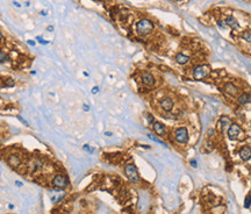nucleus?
I'll return each instance as SVG.
<instances>
[{
    "instance_id": "nucleus-1",
    "label": "nucleus",
    "mask_w": 251,
    "mask_h": 214,
    "mask_svg": "<svg viewBox=\"0 0 251 214\" xmlns=\"http://www.w3.org/2000/svg\"><path fill=\"white\" fill-rule=\"evenodd\" d=\"M153 27L155 26L153 21H150L149 19H141L136 22V33L140 36H145L153 32Z\"/></svg>"
},
{
    "instance_id": "nucleus-2",
    "label": "nucleus",
    "mask_w": 251,
    "mask_h": 214,
    "mask_svg": "<svg viewBox=\"0 0 251 214\" xmlns=\"http://www.w3.org/2000/svg\"><path fill=\"white\" fill-rule=\"evenodd\" d=\"M124 172H126V176L128 177V179L133 183H138L140 181V175H138V171H137V168H136L135 164L133 163H129L124 166Z\"/></svg>"
},
{
    "instance_id": "nucleus-3",
    "label": "nucleus",
    "mask_w": 251,
    "mask_h": 214,
    "mask_svg": "<svg viewBox=\"0 0 251 214\" xmlns=\"http://www.w3.org/2000/svg\"><path fill=\"white\" fill-rule=\"evenodd\" d=\"M227 135L229 137V140L231 141L238 140V139H241V136L243 135L242 128L237 124H231L230 127L228 128V130H227Z\"/></svg>"
},
{
    "instance_id": "nucleus-4",
    "label": "nucleus",
    "mask_w": 251,
    "mask_h": 214,
    "mask_svg": "<svg viewBox=\"0 0 251 214\" xmlns=\"http://www.w3.org/2000/svg\"><path fill=\"white\" fill-rule=\"evenodd\" d=\"M208 74H209V68L207 65H198L193 69V78L198 80L206 78Z\"/></svg>"
},
{
    "instance_id": "nucleus-5",
    "label": "nucleus",
    "mask_w": 251,
    "mask_h": 214,
    "mask_svg": "<svg viewBox=\"0 0 251 214\" xmlns=\"http://www.w3.org/2000/svg\"><path fill=\"white\" fill-rule=\"evenodd\" d=\"M174 139L178 143L185 144L188 141V130L186 127H180L178 128L177 130L174 132Z\"/></svg>"
},
{
    "instance_id": "nucleus-6",
    "label": "nucleus",
    "mask_w": 251,
    "mask_h": 214,
    "mask_svg": "<svg viewBox=\"0 0 251 214\" xmlns=\"http://www.w3.org/2000/svg\"><path fill=\"white\" fill-rule=\"evenodd\" d=\"M68 184H69V181L63 175H57L54 178V181H53V185L55 187H57V189H65L66 186H68Z\"/></svg>"
},
{
    "instance_id": "nucleus-7",
    "label": "nucleus",
    "mask_w": 251,
    "mask_h": 214,
    "mask_svg": "<svg viewBox=\"0 0 251 214\" xmlns=\"http://www.w3.org/2000/svg\"><path fill=\"white\" fill-rule=\"evenodd\" d=\"M142 82L145 86H153L155 85V77L150 72L144 71V72H142Z\"/></svg>"
},
{
    "instance_id": "nucleus-8",
    "label": "nucleus",
    "mask_w": 251,
    "mask_h": 214,
    "mask_svg": "<svg viewBox=\"0 0 251 214\" xmlns=\"http://www.w3.org/2000/svg\"><path fill=\"white\" fill-rule=\"evenodd\" d=\"M230 125H231L230 118H229V116H227V115H223V116H221V118H220V120H218V126L221 128V129H222V132H224V130H228V128L230 127Z\"/></svg>"
},
{
    "instance_id": "nucleus-9",
    "label": "nucleus",
    "mask_w": 251,
    "mask_h": 214,
    "mask_svg": "<svg viewBox=\"0 0 251 214\" xmlns=\"http://www.w3.org/2000/svg\"><path fill=\"white\" fill-rule=\"evenodd\" d=\"M224 91L226 93H228L231 97H237L238 95V87L236 86L233 83H227L224 85Z\"/></svg>"
},
{
    "instance_id": "nucleus-10",
    "label": "nucleus",
    "mask_w": 251,
    "mask_h": 214,
    "mask_svg": "<svg viewBox=\"0 0 251 214\" xmlns=\"http://www.w3.org/2000/svg\"><path fill=\"white\" fill-rule=\"evenodd\" d=\"M153 132L156 133L157 135L159 136H164L166 134V129H165V126L159 121H155L153 124Z\"/></svg>"
},
{
    "instance_id": "nucleus-11",
    "label": "nucleus",
    "mask_w": 251,
    "mask_h": 214,
    "mask_svg": "<svg viewBox=\"0 0 251 214\" xmlns=\"http://www.w3.org/2000/svg\"><path fill=\"white\" fill-rule=\"evenodd\" d=\"M161 107L166 112H170L173 108V100L169 97H164V98L161 100Z\"/></svg>"
},
{
    "instance_id": "nucleus-12",
    "label": "nucleus",
    "mask_w": 251,
    "mask_h": 214,
    "mask_svg": "<svg viewBox=\"0 0 251 214\" xmlns=\"http://www.w3.org/2000/svg\"><path fill=\"white\" fill-rule=\"evenodd\" d=\"M239 156L243 160H249L251 158V148L248 145H244L239 150Z\"/></svg>"
},
{
    "instance_id": "nucleus-13",
    "label": "nucleus",
    "mask_w": 251,
    "mask_h": 214,
    "mask_svg": "<svg viewBox=\"0 0 251 214\" xmlns=\"http://www.w3.org/2000/svg\"><path fill=\"white\" fill-rule=\"evenodd\" d=\"M176 61H177L178 64H180V65H185L187 63L189 62V57L187 55H184L183 53H178L176 55Z\"/></svg>"
},
{
    "instance_id": "nucleus-14",
    "label": "nucleus",
    "mask_w": 251,
    "mask_h": 214,
    "mask_svg": "<svg viewBox=\"0 0 251 214\" xmlns=\"http://www.w3.org/2000/svg\"><path fill=\"white\" fill-rule=\"evenodd\" d=\"M226 23H227V26L228 27H231L233 29H237L239 27V25H238V21L236 20L233 15H229V17H227L226 18Z\"/></svg>"
},
{
    "instance_id": "nucleus-15",
    "label": "nucleus",
    "mask_w": 251,
    "mask_h": 214,
    "mask_svg": "<svg viewBox=\"0 0 251 214\" xmlns=\"http://www.w3.org/2000/svg\"><path fill=\"white\" fill-rule=\"evenodd\" d=\"M238 104L241 106H244L247 104L251 103V95L248 94V93H242L241 95H238Z\"/></svg>"
},
{
    "instance_id": "nucleus-16",
    "label": "nucleus",
    "mask_w": 251,
    "mask_h": 214,
    "mask_svg": "<svg viewBox=\"0 0 251 214\" xmlns=\"http://www.w3.org/2000/svg\"><path fill=\"white\" fill-rule=\"evenodd\" d=\"M8 163L12 165V166H19L21 163V160L17 155H11V156L8 157Z\"/></svg>"
},
{
    "instance_id": "nucleus-17",
    "label": "nucleus",
    "mask_w": 251,
    "mask_h": 214,
    "mask_svg": "<svg viewBox=\"0 0 251 214\" xmlns=\"http://www.w3.org/2000/svg\"><path fill=\"white\" fill-rule=\"evenodd\" d=\"M242 38L244 41L251 43V32H244V33L242 34Z\"/></svg>"
},
{
    "instance_id": "nucleus-18",
    "label": "nucleus",
    "mask_w": 251,
    "mask_h": 214,
    "mask_svg": "<svg viewBox=\"0 0 251 214\" xmlns=\"http://www.w3.org/2000/svg\"><path fill=\"white\" fill-rule=\"evenodd\" d=\"M7 58H8L7 54L5 53L4 50H0V63H5L7 61Z\"/></svg>"
},
{
    "instance_id": "nucleus-19",
    "label": "nucleus",
    "mask_w": 251,
    "mask_h": 214,
    "mask_svg": "<svg viewBox=\"0 0 251 214\" xmlns=\"http://www.w3.org/2000/svg\"><path fill=\"white\" fill-rule=\"evenodd\" d=\"M148 137H149V139H150V140L155 141V142H158V143H161V144H163V145H165V147H166V144H165L164 142H162V141L159 140V139H157V137H155V136H153V135H151V134H149V135H148Z\"/></svg>"
},
{
    "instance_id": "nucleus-20",
    "label": "nucleus",
    "mask_w": 251,
    "mask_h": 214,
    "mask_svg": "<svg viewBox=\"0 0 251 214\" xmlns=\"http://www.w3.org/2000/svg\"><path fill=\"white\" fill-rule=\"evenodd\" d=\"M250 205H251V196H247L245 201H244V207H245V208H249Z\"/></svg>"
},
{
    "instance_id": "nucleus-21",
    "label": "nucleus",
    "mask_w": 251,
    "mask_h": 214,
    "mask_svg": "<svg viewBox=\"0 0 251 214\" xmlns=\"http://www.w3.org/2000/svg\"><path fill=\"white\" fill-rule=\"evenodd\" d=\"M218 26L220 27V28H222V29H226L228 26H227V23H226V21H218Z\"/></svg>"
},
{
    "instance_id": "nucleus-22",
    "label": "nucleus",
    "mask_w": 251,
    "mask_h": 214,
    "mask_svg": "<svg viewBox=\"0 0 251 214\" xmlns=\"http://www.w3.org/2000/svg\"><path fill=\"white\" fill-rule=\"evenodd\" d=\"M148 122L149 124H153V122H155V121H153V115H151V114H148Z\"/></svg>"
},
{
    "instance_id": "nucleus-23",
    "label": "nucleus",
    "mask_w": 251,
    "mask_h": 214,
    "mask_svg": "<svg viewBox=\"0 0 251 214\" xmlns=\"http://www.w3.org/2000/svg\"><path fill=\"white\" fill-rule=\"evenodd\" d=\"M189 163H191V166H193V168H197V166H198V163H197V160H192L191 162H189Z\"/></svg>"
},
{
    "instance_id": "nucleus-24",
    "label": "nucleus",
    "mask_w": 251,
    "mask_h": 214,
    "mask_svg": "<svg viewBox=\"0 0 251 214\" xmlns=\"http://www.w3.org/2000/svg\"><path fill=\"white\" fill-rule=\"evenodd\" d=\"M6 85H7V86H13V85H14V82H13L12 79L9 78L8 82H6Z\"/></svg>"
},
{
    "instance_id": "nucleus-25",
    "label": "nucleus",
    "mask_w": 251,
    "mask_h": 214,
    "mask_svg": "<svg viewBox=\"0 0 251 214\" xmlns=\"http://www.w3.org/2000/svg\"><path fill=\"white\" fill-rule=\"evenodd\" d=\"M3 38H4V36H3V33H1V32H0V43H1V42H3Z\"/></svg>"
},
{
    "instance_id": "nucleus-26",
    "label": "nucleus",
    "mask_w": 251,
    "mask_h": 214,
    "mask_svg": "<svg viewBox=\"0 0 251 214\" xmlns=\"http://www.w3.org/2000/svg\"><path fill=\"white\" fill-rule=\"evenodd\" d=\"M97 92H98V87H94L93 89V93H97Z\"/></svg>"
},
{
    "instance_id": "nucleus-27",
    "label": "nucleus",
    "mask_w": 251,
    "mask_h": 214,
    "mask_svg": "<svg viewBox=\"0 0 251 214\" xmlns=\"http://www.w3.org/2000/svg\"><path fill=\"white\" fill-rule=\"evenodd\" d=\"M176 1H181V0H176Z\"/></svg>"
}]
</instances>
